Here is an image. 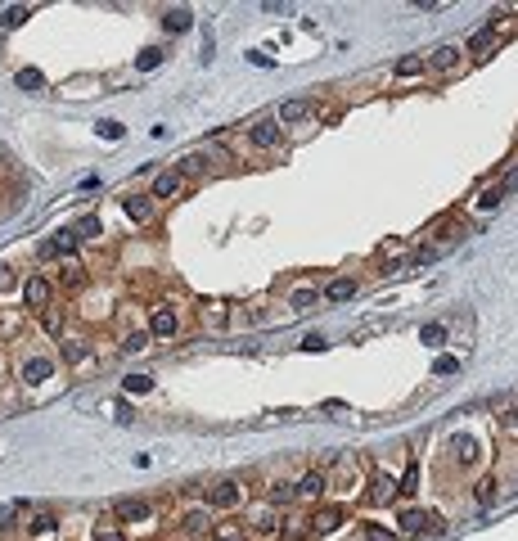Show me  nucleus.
<instances>
[{"instance_id": "obj_1", "label": "nucleus", "mask_w": 518, "mask_h": 541, "mask_svg": "<svg viewBox=\"0 0 518 541\" xmlns=\"http://www.w3.org/2000/svg\"><path fill=\"white\" fill-rule=\"evenodd\" d=\"M505 41H509V23H505V14H500V23H496V27H491V23H487L482 32H474V36H469V45H465V50H469V54H478V59H482V54L500 50V45H505Z\"/></svg>"}, {"instance_id": "obj_2", "label": "nucleus", "mask_w": 518, "mask_h": 541, "mask_svg": "<svg viewBox=\"0 0 518 541\" xmlns=\"http://www.w3.org/2000/svg\"><path fill=\"white\" fill-rule=\"evenodd\" d=\"M397 523H401L406 537H432V532H442V519H437L432 509H406Z\"/></svg>"}, {"instance_id": "obj_3", "label": "nucleus", "mask_w": 518, "mask_h": 541, "mask_svg": "<svg viewBox=\"0 0 518 541\" xmlns=\"http://www.w3.org/2000/svg\"><path fill=\"white\" fill-rule=\"evenodd\" d=\"M23 307H32V312H45V307H54V284L45 280V275L23 280Z\"/></svg>"}, {"instance_id": "obj_4", "label": "nucleus", "mask_w": 518, "mask_h": 541, "mask_svg": "<svg viewBox=\"0 0 518 541\" xmlns=\"http://www.w3.org/2000/svg\"><path fill=\"white\" fill-rule=\"evenodd\" d=\"M465 45H455V41H442L437 50H428V68L432 73H455V68L465 64Z\"/></svg>"}, {"instance_id": "obj_5", "label": "nucleus", "mask_w": 518, "mask_h": 541, "mask_svg": "<svg viewBox=\"0 0 518 541\" xmlns=\"http://www.w3.org/2000/svg\"><path fill=\"white\" fill-rule=\"evenodd\" d=\"M239 501H244V487H239V478H221V483L207 487V505H212V509H235Z\"/></svg>"}, {"instance_id": "obj_6", "label": "nucleus", "mask_w": 518, "mask_h": 541, "mask_svg": "<svg viewBox=\"0 0 518 541\" xmlns=\"http://www.w3.org/2000/svg\"><path fill=\"white\" fill-rule=\"evenodd\" d=\"M280 140H284V127H280L275 118L252 122V127H248V144H252V149H275Z\"/></svg>"}, {"instance_id": "obj_7", "label": "nucleus", "mask_w": 518, "mask_h": 541, "mask_svg": "<svg viewBox=\"0 0 518 541\" xmlns=\"http://www.w3.org/2000/svg\"><path fill=\"white\" fill-rule=\"evenodd\" d=\"M176 329H181V316H176V307L158 303V307L149 312V334H153V338H172Z\"/></svg>"}, {"instance_id": "obj_8", "label": "nucleus", "mask_w": 518, "mask_h": 541, "mask_svg": "<svg viewBox=\"0 0 518 541\" xmlns=\"http://www.w3.org/2000/svg\"><path fill=\"white\" fill-rule=\"evenodd\" d=\"M293 492H298V501H320L324 492H329V474H324V469H307V474L293 483Z\"/></svg>"}, {"instance_id": "obj_9", "label": "nucleus", "mask_w": 518, "mask_h": 541, "mask_svg": "<svg viewBox=\"0 0 518 541\" xmlns=\"http://www.w3.org/2000/svg\"><path fill=\"white\" fill-rule=\"evenodd\" d=\"M113 514H118V523H149L153 519V505L144 496H127L113 505Z\"/></svg>"}, {"instance_id": "obj_10", "label": "nucleus", "mask_w": 518, "mask_h": 541, "mask_svg": "<svg viewBox=\"0 0 518 541\" xmlns=\"http://www.w3.org/2000/svg\"><path fill=\"white\" fill-rule=\"evenodd\" d=\"M311 113H315L311 99H284L280 113H275V122H280V127H298V122H311Z\"/></svg>"}, {"instance_id": "obj_11", "label": "nucleus", "mask_w": 518, "mask_h": 541, "mask_svg": "<svg viewBox=\"0 0 518 541\" xmlns=\"http://www.w3.org/2000/svg\"><path fill=\"white\" fill-rule=\"evenodd\" d=\"M122 212H127L135 226H149L153 221V194H122Z\"/></svg>"}, {"instance_id": "obj_12", "label": "nucleus", "mask_w": 518, "mask_h": 541, "mask_svg": "<svg viewBox=\"0 0 518 541\" xmlns=\"http://www.w3.org/2000/svg\"><path fill=\"white\" fill-rule=\"evenodd\" d=\"M347 519V509L343 505H324V509H315L311 514V532L315 537H324V532H338V523Z\"/></svg>"}, {"instance_id": "obj_13", "label": "nucleus", "mask_w": 518, "mask_h": 541, "mask_svg": "<svg viewBox=\"0 0 518 541\" xmlns=\"http://www.w3.org/2000/svg\"><path fill=\"white\" fill-rule=\"evenodd\" d=\"M181 528L190 532V537H198V532H212V505H198V509H185L181 514Z\"/></svg>"}, {"instance_id": "obj_14", "label": "nucleus", "mask_w": 518, "mask_h": 541, "mask_svg": "<svg viewBox=\"0 0 518 541\" xmlns=\"http://www.w3.org/2000/svg\"><path fill=\"white\" fill-rule=\"evenodd\" d=\"M397 496H401V483H397V478H388V474H374V478H370V501L388 505V501H397Z\"/></svg>"}, {"instance_id": "obj_15", "label": "nucleus", "mask_w": 518, "mask_h": 541, "mask_svg": "<svg viewBox=\"0 0 518 541\" xmlns=\"http://www.w3.org/2000/svg\"><path fill=\"white\" fill-rule=\"evenodd\" d=\"M451 239H455V244L465 239V221H437V226H432V249H437V253H442Z\"/></svg>"}, {"instance_id": "obj_16", "label": "nucleus", "mask_w": 518, "mask_h": 541, "mask_svg": "<svg viewBox=\"0 0 518 541\" xmlns=\"http://www.w3.org/2000/svg\"><path fill=\"white\" fill-rule=\"evenodd\" d=\"M181 185H185V176L172 167V172H162L158 181H153V190H149V194H153V199H176V194H181Z\"/></svg>"}, {"instance_id": "obj_17", "label": "nucleus", "mask_w": 518, "mask_h": 541, "mask_svg": "<svg viewBox=\"0 0 518 541\" xmlns=\"http://www.w3.org/2000/svg\"><path fill=\"white\" fill-rule=\"evenodd\" d=\"M248 528H252V532H280V528H284V519H280V509H275V505L266 501V505H261L257 514H252V523H248Z\"/></svg>"}, {"instance_id": "obj_18", "label": "nucleus", "mask_w": 518, "mask_h": 541, "mask_svg": "<svg viewBox=\"0 0 518 541\" xmlns=\"http://www.w3.org/2000/svg\"><path fill=\"white\" fill-rule=\"evenodd\" d=\"M50 375H54L50 357H27L23 361V379H27V383H41V379H50Z\"/></svg>"}, {"instance_id": "obj_19", "label": "nucleus", "mask_w": 518, "mask_h": 541, "mask_svg": "<svg viewBox=\"0 0 518 541\" xmlns=\"http://www.w3.org/2000/svg\"><path fill=\"white\" fill-rule=\"evenodd\" d=\"M73 249H77V230H54V235L41 244L45 257H50V253H73Z\"/></svg>"}, {"instance_id": "obj_20", "label": "nucleus", "mask_w": 518, "mask_h": 541, "mask_svg": "<svg viewBox=\"0 0 518 541\" xmlns=\"http://www.w3.org/2000/svg\"><path fill=\"white\" fill-rule=\"evenodd\" d=\"M59 357H64L68 366H81V361H90V343H81V338H64V343H59Z\"/></svg>"}, {"instance_id": "obj_21", "label": "nucleus", "mask_w": 518, "mask_h": 541, "mask_svg": "<svg viewBox=\"0 0 518 541\" xmlns=\"http://www.w3.org/2000/svg\"><path fill=\"white\" fill-rule=\"evenodd\" d=\"M451 451H455V460H460V465H474V460H478V442L469 438V433H455V438H451Z\"/></svg>"}, {"instance_id": "obj_22", "label": "nucleus", "mask_w": 518, "mask_h": 541, "mask_svg": "<svg viewBox=\"0 0 518 541\" xmlns=\"http://www.w3.org/2000/svg\"><path fill=\"white\" fill-rule=\"evenodd\" d=\"M190 23H194V14L185 10V5H172V10H162V27H167V32H185Z\"/></svg>"}, {"instance_id": "obj_23", "label": "nucleus", "mask_w": 518, "mask_h": 541, "mask_svg": "<svg viewBox=\"0 0 518 541\" xmlns=\"http://www.w3.org/2000/svg\"><path fill=\"white\" fill-rule=\"evenodd\" d=\"M392 73H397V77H419V73H428V54H406V59H397V64H392Z\"/></svg>"}, {"instance_id": "obj_24", "label": "nucleus", "mask_w": 518, "mask_h": 541, "mask_svg": "<svg viewBox=\"0 0 518 541\" xmlns=\"http://www.w3.org/2000/svg\"><path fill=\"white\" fill-rule=\"evenodd\" d=\"M23 514H27V501H5V505H0V532L18 528Z\"/></svg>"}, {"instance_id": "obj_25", "label": "nucleus", "mask_w": 518, "mask_h": 541, "mask_svg": "<svg viewBox=\"0 0 518 541\" xmlns=\"http://www.w3.org/2000/svg\"><path fill=\"white\" fill-rule=\"evenodd\" d=\"M352 293H357V280H352V275H338V280H329L324 298H329V303H347Z\"/></svg>"}, {"instance_id": "obj_26", "label": "nucleus", "mask_w": 518, "mask_h": 541, "mask_svg": "<svg viewBox=\"0 0 518 541\" xmlns=\"http://www.w3.org/2000/svg\"><path fill=\"white\" fill-rule=\"evenodd\" d=\"M41 325H45V334H50V338H59V334H64V325H68V312H64V307H45Z\"/></svg>"}, {"instance_id": "obj_27", "label": "nucleus", "mask_w": 518, "mask_h": 541, "mask_svg": "<svg viewBox=\"0 0 518 541\" xmlns=\"http://www.w3.org/2000/svg\"><path fill=\"white\" fill-rule=\"evenodd\" d=\"M212 541H248V528H244V523H216Z\"/></svg>"}, {"instance_id": "obj_28", "label": "nucleus", "mask_w": 518, "mask_h": 541, "mask_svg": "<svg viewBox=\"0 0 518 541\" xmlns=\"http://www.w3.org/2000/svg\"><path fill=\"white\" fill-rule=\"evenodd\" d=\"M203 316H207V325H226L230 320L226 303H216V298H212V303H198V320H203Z\"/></svg>"}, {"instance_id": "obj_29", "label": "nucleus", "mask_w": 518, "mask_h": 541, "mask_svg": "<svg viewBox=\"0 0 518 541\" xmlns=\"http://www.w3.org/2000/svg\"><path fill=\"white\" fill-rule=\"evenodd\" d=\"M176 172H181V176H203L207 172V153H185Z\"/></svg>"}, {"instance_id": "obj_30", "label": "nucleus", "mask_w": 518, "mask_h": 541, "mask_svg": "<svg viewBox=\"0 0 518 541\" xmlns=\"http://www.w3.org/2000/svg\"><path fill=\"white\" fill-rule=\"evenodd\" d=\"M149 329H127V334H122V352H144V347H149Z\"/></svg>"}, {"instance_id": "obj_31", "label": "nucleus", "mask_w": 518, "mask_h": 541, "mask_svg": "<svg viewBox=\"0 0 518 541\" xmlns=\"http://www.w3.org/2000/svg\"><path fill=\"white\" fill-rule=\"evenodd\" d=\"M27 528H32L36 537H45V532H54V528H59V514H54V509H41V514H36V519L27 523Z\"/></svg>"}, {"instance_id": "obj_32", "label": "nucleus", "mask_w": 518, "mask_h": 541, "mask_svg": "<svg viewBox=\"0 0 518 541\" xmlns=\"http://www.w3.org/2000/svg\"><path fill=\"white\" fill-rule=\"evenodd\" d=\"M307 532H311V523H302V519H284V528H280V541H302Z\"/></svg>"}, {"instance_id": "obj_33", "label": "nucleus", "mask_w": 518, "mask_h": 541, "mask_svg": "<svg viewBox=\"0 0 518 541\" xmlns=\"http://www.w3.org/2000/svg\"><path fill=\"white\" fill-rule=\"evenodd\" d=\"M293 496H298V492H293V483H270V492H266L270 505H289Z\"/></svg>"}, {"instance_id": "obj_34", "label": "nucleus", "mask_w": 518, "mask_h": 541, "mask_svg": "<svg viewBox=\"0 0 518 541\" xmlns=\"http://www.w3.org/2000/svg\"><path fill=\"white\" fill-rule=\"evenodd\" d=\"M99 235H104L99 216H81V221H77V239H99Z\"/></svg>"}, {"instance_id": "obj_35", "label": "nucleus", "mask_w": 518, "mask_h": 541, "mask_svg": "<svg viewBox=\"0 0 518 541\" xmlns=\"http://www.w3.org/2000/svg\"><path fill=\"white\" fill-rule=\"evenodd\" d=\"M27 18H32V10H27V5H10V10H5V18H0V23H5V27H23V23H27Z\"/></svg>"}, {"instance_id": "obj_36", "label": "nucleus", "mask_w": 518, "mask_h": 541, "mask_svg": "<svg viewBox=\"0 0 518 541\" xmlns=\"http://www.w3.org/2000/svg\"><path fill=\"white\" fill-rule=\"evenodd\" d=\"M135 64H140V73H153V68L162 64V50H158V45H149V50H140V59H135Z\"/></svg>"}, {"instance_id": "obj_37", "label": "nucleus", "mask_w": 518, "mask_h": 541, "mask_svg": "<svg viewBox=\"0 0 518 541\" xmlns=\"http://www.w3.org/2000/svg\"><path fill=\"white\" fill-rule=\"evenodd\" d=\"M500 424H505V429H518V397L500 401Z\"/></svg>"}, {"instance_id": "obj_38", "label": "nucleus", "mask_w": 518, "mask_h": 541, "mask_svg": "<svg viewBox=\"0 0 518 541\" xmlns=\"http://www.w3.org/2000/svg\"><path fill=\"white\" fill-rule=\"evenodd\" d=\"M122 388H127V392H149L153 379L149 375H127V379H122Z\"/></svg>"}, {"instance_id": "obj_39", "label": "nucleus", "mask_w": 518, "mask_h": 541, "mask_svg": "<svg viewBox=\"0 0 518 541\" xmlns=\"http://www.w3.org/2000/svg\"><path fill=\"white\" fill-rule=\"evenodd\" d=\"M415 492H419V465H411L401 478V496H415Z\"/></svg>"}, {"instance_id": "obj_40", "label": "nucleus", "mask_w": 518, "mask_h": 541, "mask_svg": "<svg viewBox=\"0 0 518 541\" xmlns=\"http://www.w3.org/2000/svg\"><path fill=\"white\" fill-rule=\"evenodd\" d=\"M478 501H482V505H491V501H496V478H482V483H478V492H474Z\"/></svg>"}, {"instance_id": "obj_41", "label": "nucleus", "mask_w": 518, "mask_h": 541, "mask_svg": "<svg viewBox=\"0 0 518 541\" xmlns=\"http://www.w3.org/2000/svg\"><path fill=\"white\" fill-rule=\"evenodd\" d=\"M419 338H424V343H432V347H437V343L446 338V325H424V329H419Z\"/></svg>"}, {"instance_id": "obj_42", "label": "nucleus", "mask_w": 518, "mask_h": 541, "mask_svg": "<svg viewBox=\"0 0 518 541\" xmlns=\"http://www.w3.org/2000/svg\"><path fill=\"white\" fill-rule=\"evenodd\" d=\"M500 199H505V194H500V185H491V190H482V199H478V207H482V212H491V207H496Z\"/></svg>"}, {"instance_id": "obj_43", "label": "nucleus", "mask_w": 518, "mask_h": 541, "mask_svg": "<svg viewBox=\"0 0 518 541\" xmlns=\"http://www.w3.org/2000/svg\"><path fill=\"white\" fill-rule=\"evenodd\" d=\"M315 298H320L315 289H298L293 293V307H298V312H302V307H315Z\"/></svg>"}, {"instance_id": "obj_44", "label": "nucleus", "mask_w": 518, "mask_h": 541, "mask_svg": "<svg viewBox=\"0 0 518 541\" xmlns=\"http://www.w3.org/2000/svg\"><path fill=\"white\" fill-rule=\"evenodd\" d=\"M99 136H104V140H118V136H122V122L104 118V122H99Z\"/></svg>"}, {"instance_id": "obj_45", "label": "nucleus", "mask_w": 518, "mask_h": 541, "mask_svg": "<svg viewBox=\"0 0 518 541\" xmlns=\"http://www.w3.org/2000/svg\"><path fill=\"white\" fill-rule=\"evenodd\" d=\"M18 86H41V73H36V68H23V73H18Z\"/></svg>"}, {"instance_id": "obj_46", "label": "nucleus", "mask_w": 518, "mask_h": 541, "mask_svg": "<svg viewBox=\"0 0 518 541\" xmlns=\"http://www.w3.org/2000/svg\"><path fill=\"white\" fill-rule=\"evenodd\" d=\"M64 284H68V289H81V284H86V275H81V266H73V270H68V275H64Z\"/></svg>"}, {"instance_id": "obj_47", "label": "nucleus", "mask_w": 518, "mask_h": 541, "mask_svg": "<svg viewBox=\"0 0 518 541\" xmlns=\"http://www.w3.org/2000/svg\"><path fill=\"white\" fill-rule=\"evenodd\" d=\"M500 194H518V167L505 176V181H500Z\"/></svg>"}, {"instance_id": "obj_48", "label": "nucleus", "mask_w": 518, "mask_h": 541, "mask_svg": "<svg viewBox=\"0 0 518 541\" xmlns=\"http://www.w3.org/2000/svg\"><path fill=\"white\" fill-rule=\"evenodd\" d=\"M365 541H397V537H392V532H383V528H374V523H370V528H365Z\"/></svg>"}, {"instance_id": "obj_49", "label": "nucleus", "mask_w": 518, "mask_h": 541, "mask_svg": "<svg viewBox=\"0 0 518 541\" xmlns=\"http://www.w3.org/2000/svg\"><path fill=\"white\" fill-rule=\"evenodd\" d=\"M432 370H437V375H451V370H460V361H455V357H442Z\"/></svg>"}, {"instance_id": "obj_50", "label": "nucleus", "mask_w": 518, "mask_h": 541, "mask_svg": "<svg viewBox=\"0 0 518 541\" xmlns=\"http://www.w3.org/2000/svg\"><path fill=\"white\" fill-rule=\"evenodd\" d=\"M302 347H307V352H320L324 338H320V334H307V338H302Z\"/></svg>"}, {"instance_id": "obj_51", "label": "nucleus", "mask_w": 518, "mask_h": 541, "mask_svg": "<svg viewBox=\"0 0 518 541\" xmlns=\"http://www.w3.org/2000/svg\"><path fill=\"white\" fill-rule=\"evenodd\" d=\"M95 541H127L122 532H95Z\"/></svg>"}]
</instances>
